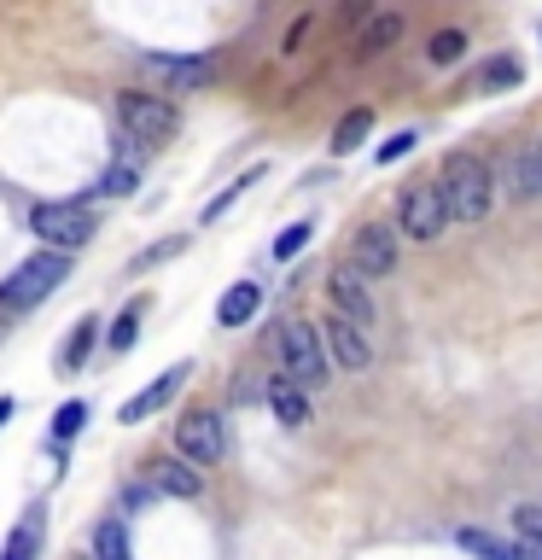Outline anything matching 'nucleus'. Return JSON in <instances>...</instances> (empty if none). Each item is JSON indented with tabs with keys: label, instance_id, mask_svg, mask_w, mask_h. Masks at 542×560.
<instances>
[{
	"label": "nucleus",
	"instance_id": "nucleus-1",
	"mask_svg": "<svg viewBox=\"0 0 542 560\" xmlns=\"http://www.w3.org/2000/svg\"><path fill=\"white\" fill-rule=\"evenodd\" d=\"M437 187H444V205H449L455 222H484L490 210H496V170H490V158H479L472 147L444 152Z\"/></svg>",
	"mask_w": 542,
	"mask_h": 560
},
{
	"label": "nucleus",
	"instance_id": "nucleus-2",
	"mask_svg": "<svg viewBox=\"0 0 542 560\" xmlns=\"http://www.w3.org/2000/svg\"><path fill=\"white\" fill-rule=\"evenodd\" d=\"M111 112L122 122V140H134V147H164L181 129V112L164 94H146V88H122L111 100Z\"/></svg>",
	"mask_w": 542,
	"mask_h": 560
},
{
	"label": "nucleus",
	"instance_id": "nucleus-3",
	"mask_svg": "<svg viewBox=\"0 0 542 560\" xmlns=\"http://www.w3.org/2000/svg\"><path fill=\"white\" fill-rule=\"evenodd\" d=\"M402 228V240H414V245H432V240H444L449 234V205H444V187H437V175H414L409 187L397 192V217Z\"/></svg>",
	"mask_w": 542,
	"mask_h": 560
},
{
	"label": "nucleus",
	"instance_id": "nucleus-4",
	"mask_svg": "<svg viewBox=\"0 0 542 560\" xmlns=\"http://www.w3.org/2000/svg\"><path fill=\"white\" fill-rule=\"evenodd\" d=\"M280 374L297 380L304 392H321V385L332 380V362H327V345H321V327L315 322H280Z\"/></svg>",
	"mask_w": 542,
	"mask_h": 560
},
{
	"label": "nucleus",
	"instance_id": "nucleus-5",
	"mask_svg": "<svg viewBox=\"0 0 542 560\" xmlns=\"http://www.w3.org/2000/svg\"><path fill=\"white\" fill-rule=\"evenodd\" d=\"M94 210H87L82 199H42L30 205V234L47 245V252H82L87 240H94Z\"/></svg>",
	"mask_w": 542,
	"mask_h": 560
},
{
	"label": "nucleus",
	"instance_id": "nucleus-6",
	"mask_svg": "<svg viewBox=\"0 0 542 560\" xmlns=\"http://www.w3.org/2000/svg\"><path fill=\"white\" fill-rule=\"evenodd\" d=\"M64 280H70V257L64 252H35V257H24L7 280H0V310H35V304H47Z\"/></svg>",
	"mask_w": 542,
	"mask_h": 560
},
{
	"label": "nucleus",
	"instance_id": "nucleus-7",
	"mask_svg": "<svg viewBox=\"0 0 542 560\" xmlns=\"http://www.w3.org/2000/svg\"><path fill=\"white\" fill-rule=\"evenodd\" d=\"M175 455H187L192 467H216L227 455V420L216 409H187L175 420Z\"/></svg>",
	"mask_w": 542,
	"mask_h": 560
},
{
	"label": "nucleus",
	"instance_id": "nucleus-8",
	"mask_svg": "<svg viewBox=\"0 0 542 560\" xmlns=\"http://www.w3.org/2000/svg\"><path fill=\"white\" fill-rule=\"evenodd\" d=\"M321 345H327V362L339 368V374H362L367 362H374V332L367 327H356L350 315H339V310H327L321 322Z\"/></svg>",
	"mask_w": 542,
	"mask_h": 560
},
{
	"label": "nucleus",
	"instance_id": "nucleus-9",
	"mask_svg": "<svg viewBox=\"0 0 542 560\" xmlns=\"http://www.w3.org/2000/svg\"><path fill=\"white\" fill-rule=\"evenodd\" d=\"M402 257V228L397 222H362L350 234V269H362L367 280H385Z\"/></svg>",
	"mask_w": 542,
	"mask_h": 560
},
{
	"label": "nucleus",
	"instance_id": "nucleus-10",
	"mask_svg": "<svg viewBox=\"0 0 542 560\" xmlns=\"http://www.w3.org/2000/svg\"><path fill=\"white\" fill-rule=\"evenodd\" d=\"M327 310H339V315H350L356 327L374 332V327H379L374 280H367L362 269H350V262H332V275H327Z\"/></svg>",
	"mask_w": 542,
	"mask_h": 560
},
{
	"label": "nucleus",
	"instance_id": "nucleus-11",
	"mask_svg": "<svg viewBox=\"0 0 542 560\" xmlns=\"http://www.w3.org/2000/svg\"><path fill=\"white\" fill-rule=\"evenodd\" d=\"M146 70L164 77L175 94H199V88L216 77V65H210L204 52H146Z\"/></svg>",
	"mask_w": 542,
	"mask_h": 560
},
{
	"label": "nucleus",
	"instance_id": "nucleus-12",
	"mask_svg": "<svg viewBox=\"0 0 542 560\" xmlns=\"http://www.w3.org/2000/svg\"><path fill=\"white\" fill-rule=\"evenodd\" d=\"M146 485L157 490V497H181V502L204 497V472L192 467L187 455H152V462H146Z\"/></svg>",
	"mask_w": 542,
	"mask_h": 560
},
{
	"label": "nucleus",
	"instance_id": "nucleus-13",
	"mask_svg": "<svg viewBox=\"0 0 542 560\" xmlns=\"http://www.w3.org/2000/svg\"><path fill=\"white\" fill-rule=\"evenodd\" d=\"M187 374H192V362H175V368H164V374H157V380L146 385V392H134L129 402H122V409H117V420H122V427H140V420H146V415H157V409H164V402H169L175 392H181V385H187Z\"/></svg>",
	"mask_w": 542,
	"mask_h": 560
},
{
	"label": "nucleus",
	"instance_id": "nucleus-14",
	"mask_svg": "<svg viewBox=\"0 0 542 560\" xmlns=\"http://www.w3.org/2000/svg\"><path fill=\"white\" fill-rule=\"evenodd\" d=\"M262 397H269V409H274V420L280 427H309V392L297 380H286V374H274L269 385H262Z\"/></svg>",
	"mask_w": 542,
	"mask_h": 560
},
{
	"label": "nucleus",
	"instance_id": "nucleus-15",
	"mask_svg": "<svg viewBox=\"0 0 542 560\" xmlns=\"http://www.w3.org/2000/svg\"><path fill=\"white\" fill-rule=\"evenodd\" d=\"M402 42V12H374L367 18V30L356 35V59H379V52H391Z\"/></svg>",
	"mask_w": 542,
	"mask_h": 560
},
{
	"label": "nucleus",
	"instance_id": "nucleus-16",
	"mask_svg": "<svg viewBox=\"0 0 542 560\" xmlns=\"http://www.w3.org/2000/svg\"><path fill=\"white\" fill-rule=\"evenodd\" d=\"M257 310H262V287L257 280H234V287L222 292V304H216V327H245Z\"/></svg>",
	"mask_w": 542,
	"mask_h": 560
},
{
	"label": "nucleus",
	"instance_id": "nucleus-17",
	"mask_svg": "<svg viewBox=\"0 0 542 560\" xmlns=\"http://www.w3.org/2000/svg\"><path fill=\"white\" fill-rule=\"evenodd\" d=\"M455 542L472 555V560H531L519 549V542H507V537H496V532H484V525H461L455 532Z\"/></svg>",
	"mask_w": 542,
	"mask_h": 560
},
{
	"label": "nucleus",
	"instance_id": "nucleus-18",
	"mask_svg": "<svg viewBox=\"0 0 542 560\" xmlns=\"http://www.w3.org/2000/svg\"><path fill=\"white\" fill-rule=\"evenodd\" d=\"M42 542H47V514H42V508H30V514L12 525V537H7V549H0V560H35V555H42Z\"/></svg>",
	"mask_w": 542,
	"mask_h": 560
},
{
	"label": "nucleus",
	"instance_id": "nucleus-19",
	"mask_svg": "<svg viewBox=\"0 0 542 560\" xmlns=\"http://www.w3.org/2000/svg\"><path fill=\"white\" fill-rule=\"evenodd\" d=\"M507 192H514V199H542V158H537V147L514 152V164H507Z\"/></svg>",
	"mask_w": 542,
	"mask_h": 560
},
{
	"label": "nucleus",
	"instance_id": "nucleus-20",
	"mask_svg": "<svg viewBox=\"0 0 542 560\" xmlns=\"http://www.w3.org/2000/svg\"><path fill=\"white\" fill-rule=\"evenodd\" d=\"M94 345H99V322H94V315H82V322L70 327L64 350H59V368H64V374H82L87 357H94Z\"/></svg>",
	"mask_w": 542,
	"mask_h": 560
},
{
	"label": "nucleus",
	"instance_id": "nucleus-21",
	"mask_svg": "<svg viewBox=\"0 0 542 560\" xmlns=\"http://www.w3.org/2000/svg\"><path fill=\"white\" fill-rule=\"evenodd\" d=\"M262 175H269V164H251V170H245V175H234V182H227V187L216 192V199L204 205V217H199V222H204V228H210V222H222L227 210H234V205L245 199V192H251V187L262 182Z\"/></svg>",
	"mask_w": 542,
	"mask_h": 560
},
{
	"label": "nucleus",
	"instance_id": "nucleus-22",
	"mask_svg": "<svg viewBox=\"0 0 542 560\" xmlns=\"http://www.w3.org/2000/svg\"><path fill=\"white\" fill-rule=\"evenodd\" d=\"M87 560H134V549H129V525H122L117 514H105V520L94 525V549H87Z\"/></svg>",
	"mask_w": 542,
	"mask_h": 560
},
{
	"label": "nucleus",
	"instance_id": "nucleus-23",
	"mask_svg": "<svg viewBox=\"0 0 542 560\" xmlns=\"http://www.w3.org/2000/svg\"><path fill=\"white\" fill-rule=\"evenodd\" d=\"M367 135H374V112H367V105H350V112L339 117V129H332V152L350 158Z\"/></svg>",
	"mask_w": 542,
	"mask_h": 560
},
{
	"label": "nucleus",
	"instance_id": "nucleus-24",
	"mask_svg": "<svg viewBox=\"0 0 542 560\" xmlns=\"http://www.w3.org/2000/svg\"><path fill=\"white\" fill-rule=\"evenodd\" d=\"M525 82V65L514 59V52H496V59H484L479 70V94H502V88H514Z\"/></svg>",
	"mask_w": 542,
	"mask_h": 560
},
{
	"label": "nucleus",
	"instance_id": "nucleus-25",
	"mask_svg": "<svg viewBox=\"0 0 542 560\" xmlns=\"http://www.w3.org/2000/svg\"><path fill=\"white\" fill-rule=\"evenodd\" d=\"M514 542H519L531 560H542V508H537V502H519V508H514Z\"/></svg>",
	"mask_w": 542,
	"mask_h": 560
},
{
	"label": "nucleus",
	"instance_id": "nucleus-26",
	"mask_svg": "<svg viewBox=\"0 0 542 560\" xmlns=\"http://www.w3.org/2000/svg\"><path fill=\"white\" fill-rule=\"evenodd\" d=\"M461 52H467V30H437L426 42V65L449 70V65H461Z\"/></svg>",
	"mask_w": 542,
	"mask_h": 560
},
{
	"label": "nucleus",
	"instance_id": "nucleus-27",
	"mask_svg": "<svg viewBox=\"0 0 542 560\" xmlns=\"http://www.w3.org/2000/svg\"><path fill=\"white\" fill-rule=\"evenodd\" d=\"M134 187H140V164L117 158V164L99 175V187H94V192H105V199H122V192H134Z\"/></svg>",
	"mask_w": 542,
	"mask_h": 560
},
{
	"label": "nucleus",
	"instance_id": "nucleus-28",
	"mask_svg": "<svg viewBox=\"0 0 542 560\" xmlns=\"http://www.w3.org/2000/svg\"><path fill=\"white\" fill-rule=\"evenodd\" d=\"M87 427V402L82 397H70L59 415H52V444H70V438H76Z\"/></svg>",
	"mask_w": 542,
	"mask_h": 560
},
{
	"label": "nucleus",
	"instance_id": "nucleus-29",
	"mask_svg": "<svg viewBox=\"0 0 542 560\" xmlns=\"http://www.w3.org/2000/svg\"><path fill=\"white\" fill-rule=\"evenodd\" d=\"M140 310H146V298H134V304L111 322V350H134V339H140Z\"/></svg>",
	"mask_w": 542,
	"mask_h": 560
},
{
	"label": "nucleus",
	"instance_id": "nucleus-30",
	"mask_svg": "<svg viewBox=\"0 0 542 560\" xmlns=\"http://www.w3.org/2000/svg\"><path fill=\"white\" fill-rule=\"evenodd\" d=\"M309 234H315V222H292V228H280V240H274V262H292V257L309 245Z\"/></svg>",
	"mask_w": 542,
	"mask_h": 560
},
{
	"label": "nucleus",
	"instance_id": "nucleus-31",
	"mask_svg": "<svg viewBox=\"0 0 542 560\" xmlns=\"http://www.w3.org/2000/svg\"><path fill=\"white\" fill-rule=\"evenodd\" d=\"M414 147H420V135H414V129H402V135H391V140H379V152H374V158H379V170H385V164H402V158H409Z\"/></svg>",
	"mask_w": 542,
	"mask_h": 560
},
{
	"label": "nucleus",
	"instance_id": "nucleus-32",
	"mask_svg": "<svg viewBox=\"0 0 542 560\" xmlns=\"http://www.w3.org/2000/svg\"><path fill=\"white\" fill-rule=\"evenodd\" d=\"M187 245V234H175V240H157V245H146V252L134 257V269H152V262H164V257H175Z\"/></svg>",
	"mask_w": 542,
	"mask_h": 560
},
{
	"label": "nucleus",
	"instance_id": "nucleus-33",
	"mask_svg": "<svg viewBox=\"0 0 542 560\" xmlns=\"http://www.w3.org/2000/svg\"><path fill=\"white\" fill-rule=\"evenodd\" d=\"M152 497H157V490H152V485H134V490H122V508H146Z\"/></svg>",
	"mask_w": 542,
	"mask_h": 560
},
{
	"label": "nucleus",
	"instance_id": "nucleus-34",
	"mask_svg": "<svg viewBox=\"0 0 542 560\" xmlns=\"http://www.w3.org/2000/svg\"><path fill=\"white\" fill-rule=\"evenodd\" d=\"M304 30H309V18H297V24L286 30V42H280V47H286V52H297V42H304Z\"/></svg>",
	"mask_w": 542,
	"mask_h": 560
},
{
	"label": "nucleus",
	"instance_id": "nucleus-35",
	"mask_svg": "<svg viewBox=\"0 0 542 560\" xmlns=\"http://www.w3.org/2000/svg\"><path fill=\"white\" fill-rule=\"evenodd\" d=\"M12 409H17V402H12V397H0V427L12 420Z\"/></svg>",
	"mask_w": 542,
	"mask_h": 560
},
{
	"label": "nucleus",
	"instance_id": "nucleus-36",
	"mask_svg": "<svg viewBox=\"0 0 542 560\" xmlns=\"http://www.w3.org/2000/svg\"><path fill=\"white\" fill-rule=\"evenodd\" d=\"M531 147H537V158H542V135H537V140H531Z\"/></svg>",
	"mask_w": 542,
	"mask_h": 560
}]
</instances>
